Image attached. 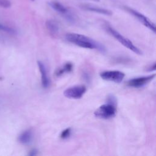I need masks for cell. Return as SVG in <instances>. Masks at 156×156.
<instances>
[{"label": "cell", "instance_id": "cell-2", "mask_svg": "<svg viewBox=\"0 0 156 156\" xmlns=\"http://www.w3.org/2000/svg\"><path fill=\"white\" fill-rule=\"evenodd\" d=\"M104 27L105 30L112 37H113L116 40H118L121 44H122L124 46L130 50L131 51L133 52L134 53L141 55L143 54V52L141 50L136 46L129 39L123 36L122 34H121L118 31H117L116 29H115L113 27H112L110 25H109L108 23H105L104 25Z\"/></svg>", "mask_w": 156, "mask_h": 156}, {"label": "cell", "instance_id": "cell-4", "mask_svg": "<svg viewBox=\"0 0 156 156\" xmlns=\"http://www.w3.org/2000/svg\"><path fill=\"white\" fill-rule=\"evenodd\" d=\"M49 5L53 10H54L58 13L63 16L66 20L71 23H74L76 20L75 16L69 10V9H68L62 3L57 1H52L49 2Z\"/></svg>", "mask_w": 156, "mask_h": 156}, {"label": "cell", "instance_id": "cell-1", "mask_svg": "<svg viewBox=\"0 0 156 156\" xmlns=\"http://www.w3.org/2000/svg\"><path fill=\"white\" fill-rule=\"evenodd\" d=\"M65 38L68 42L80 48L96 49L102 53L105 52V48L103 44L86 35L77 33H68L65 35Z\"/></svg>", "mask_w": 156, "mask_h": 156}, {"label": "cell", "instance_id": "cell-19", "mask_svg": "<svg viewBox=\"0 0 156 156\" xmlns=\"http://www.w3.org/2000/svg\"><path fill=\"white\" fill-rule=\"evenodd\" d=\"M38 154V151L36 149H32L30 152L29 153V155H32V156H34V155H36Z\"/></svg>", "mask_w": 156, "mask_h": 156}, {"label": "cell", "instance_id": "cell-10", "mask_svg": "<svg viewBox=\"0 0 156 156\" xmlns=\"http://www.w3.org/2000/svg\"><path fill=\"white\" fill-rule=\"evenodd\" d=\"M80 8L82 9L83 10H87V11H90V12H93L95 13H98L99 14L104 15H107V16H110L112 15V12L108 9H105V8H102L99 7L94 5H91V4H82L80 5Z\"/></svg>", "mask_w": 156, "mask_h": 156}, {"label": "cell", "instance_id": "cell-15", "mask_svg": "<svg viewBox=\"0 0 156 156\" xmlns=\"http://www.w3.org/2000/svg\"><path fill=\"white\" fill-rule=\"evenodd\" d=\"M11 6V2L9 0H0V7L3 8H9Z\"/></svg>", "mask_w": 156, "mask_h": 156}, {"label": "cell", "instance_id": "cell-7", "mask_svg": "<svg viewBox=\"0 0 156 156\" xmlns=\"http://www.w3.org/2000/svg\"><path fill=\"white\" fill-rule=\"evenodd\" d=\"M100 77L103 80L107 81L120 83L123 80L125 77V74L120 71L108 70L101 72L100 73Z\"/></svg>", "mask_w": 156, "mask_h": 156}, {"label": "cell", "instance_id": "cell-9", "mask_svg": "<svg viewBox=\"0 0 156 156\" xmlns=\"http://www.w3.org/2000/svg\"><path fill=\"white\" fill-rule=\"evenodd\" d=\"M37 65L38 67V69L40 72L41 74V85L43 88H46L49 87L50 80L48 76V72L45 66V65L41 62V61H38L37 62Z\"/></svg>", "mask_w": 156, "mask_h": 156}, {"label": "cell", "instance_id": "cell-18", "mask_svg": "<svg viewBox=\"0 0 156 156\" xmlns=\"http://www.w3.org/2000/svg\"><path fill=\"white\" fill-rule=\"evenodd\" d=\"M155 62L153 63L151 65H150L146 69V71H149V72H151V71H155Z\"/></svg>", "mask_w": 156, "mask_h": 156}, {"label": "cell", "instance_id": "cell-13", "mask_svg": "<svg viewBox=\"0 0 156 156\" xmlns=\"http://www.w3.org/2000/svg\"><path fill=\"white\" fill-rule=\"evenodd\" d=\"M73 69V65L71 62H67L63 65H62L61 67L58 68L55 73V74L57 77H60L62 76V75L70 73Z\"/></svg>", "mask_w": 156, "mask_h": 156}, {"label": "cell", "instance_id": "cell-17", "mask_svg": "<svg viewBox=\"0 0 156 156\" xmlns=\"http://www.w3.org/2000/svg\"><path fill=\"white\" fill-rule=\"evenodd\" d=\"M107 102L116 105V98L113 94H110L107 98Z\"/></svg>", "mask_w": 156, "mask_h": 156}, {"label": "cell", "instance_id": "cell-11", "mask_svg": "<svg viewBox=\"0 0 156 156\" xmlns=\"http://www.w3.org/2000/svg\"><path fill=\"white\" fill-rule=\"evenodd\" d=\"M45 25L50 35L55 37L58 34L60 29V26L59 24L56 20L53 19L48 20L45 23Z\"/></svg>", "mask_w": 156, "mask_h": 156}, {"label": "cell", "instance_id": "cell-5", "mask_svg": "<svg viewBox=\"0 0 156 156\" xmlns=\"http://www.w3.org/2000/svg\"><path fill=\"white\" fill-rule=\"evenodd\" d=\"M124 9L127 11L129 13L133 15L135 18H136L141 23H142L144 26L147 27L149 30H152L153 32H155V24L151 21L147 16L141 13L138 11L133 9L129 7H124Z\"/></svg>", "mask_w": 156, "mask_h": 156}, {"label": "cell", "instance_id": "cell-21", "mask_svg": "<svg viewBox=\"0 0 156 156\" xmlns=\"http://www.w3.org/2000/svg\"><path fill=\"white\" fill-rule=\"evenodd\" d=\"M30 1H34V0H30Z\"/></svg>", "mask_w": 156, "mask_h": 156}, {"label": "cell", "instance_id": "cell-14", "mask_svg": "<svg viewBox=\"0 0 156 156\" xmlns=\"http://www.w3.org/2000/svg\"><path fill=\"white\" fill-rule=\"evenodd\" d=\"M71 133V129L70 127H68L61 132L60 138L63 140L67 139L70 136Z\"/></svg>", "mask_w": 156, "mask_h": 156}, {"label": "cell", "instance_id": "cell-12", "mask_svg": "<svg viewBox=\"0 0 156 156\" xmlns=\"http://www.w3.org/2000/svg\"><path fill=\"white\" fill-rule=\"evenodd\" d=\"M33 137V132L31 129L23 132L18 136V141L23 144H27L31 142Z\"/></svg>", "mask_w": 156, "mask_h": 156}, {"label": "cell", "instance_id": "cell-6", "mask_svg": "<svg viewBox=\"0 0 156 156\" xmlns=\"http://www.w3.org/2000/svg\"><path fill=\"white\" fill-rule=\"evenodd\" d=\"M86 91L87 87L83 85H74L66 88L63 91V94L67 98L78 99L83 96Z\"/></svg>", "mask_w": 156, "mask_h": 156}, {"label": "cell", "instance_id": "cell-16", "mask_svg": "<svg viewBox=\"0 0 156 156\" xmlns=\"http://www.w3.org/2000/svg\"><path fill=\"white\" fill-rule=\"evenodd\" d=\"M0 30H3V31H5V32H10V33H14L15 32L13 29L9 27L5 26L4 25H2L1 24H0Z\"/></svg>", "mask_w": 156, "mask_h": 156}, {"label": "cell", "instance_id": "cell-20", "mask_svg": "<svg viewBox=\"0 0 156 156\" xmlns=\"http://www.w3.org/2000/svg\"><path fill=\"white\" fill-rule=\"evenodd\" d=\"M92 1H99V0H92Z\"/></svg>", "mask_w": 156, "mask_h": 156}, {"label": "cell", "instance_id": "cell-3", "mask_svg": "<svg viewBox=\"0 0 156 156\" xmlns=\"http://www.w3.org/2000/svg\"><path fill=\"white\" fill-rule=\"evenodd\" d=\"M116 105L106 102L99 106L94 112V115L98 118L103 119H108L116 115Z\"/></svg>", "mask_w": 156, "mask_h": 156}, {"label": "cell", "instance_id": "cell-8", "mask_svg": "<svg viewBox=\"0 0 156 156\" xmlns=\"http://www.w3.org/2000/svg\"><path fill=\"white\" fill-rule=\"evenodd\" d=\"M155 74H153L148 76L135 77L129 80L127 82V85L133 88H140L144 87L152 81L155 78Z\"/></svg>", "mask_w": 156, "mask_h": 156}]
</instances>
